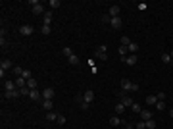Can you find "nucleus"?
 <instances>
[{"label": "nucleus", "mask_w": 173, "mask_h": 129, "mask_svg": "<svg viewBox=\"0 0 173 129\" xmlns=\"http://www.w3.org/2000/svg\"><path fill=\"white\" fill-rule=\"evenodd\" d=\"M123 112H125V106L121 102H117L115 104V114H123Z\"/></svg>", "instance_id": "nucleus-25"}, {"label": "nucleus", "mask_w": 173, "mask_h": 129, "mask_svg": "<svg viewBox=\"0 0 173 129\" xmlns=\"http://www.w3.org/2000/svg\"><path fill=\"white\" fill-rule=\"evenodd\" d=\"M146 129H156V120H154V118L146 122Z\"/></svg>", "instance_id": "nucleus-29"}, {"label": "nucleus", "mask_w": 173, "mask_h": 129, "mask_svg": "<svg viewBox=\"0 0 173 129\" xmlns=\"http://www.w3.org/2000/svg\"><path fill=\"white\" fill-rule=\"evenodd\" d=\"M62 6V2L60 0H50V10H56V8Z\"/></svg>", "instance_id": "nucleus-26"}, {"label": "nucleus", "mask_w": 173, "mask_h": 129, "mask_svg": "<svg viewBox=\"0 0 173 129\" xmlns=\"http://www.w3.org/2000/svg\"><path fill=\"white\" fill-rule=\"evenodd\" d=\"M152 112H150V110H142L141 112V118H142V122H148V120H152Z\"/></svg>", "instance_id": "nucleus-15"}, {"label": "nucleus", "mask_w": 173, "mask_h": 129, "mask_svg": "<svg viewBox=\"0 0 173 129\" xmlns=\"http://www.w3.org/2000/svg\"><path fill=\"white\" fill-rule=\"evenodd\" d=\"M40 33L42 35H50V25H42L40 27Z\"/></svg>", "instance_id": "nucleus-35"}, {"label": "nucleus", "mask_w": 173, "mask_h": 129, "mask_svg": "<svg viewBox=\"0 0 173 129\" xmlns=\"http://www.w3.org/2000/svg\"><path fill=\"white\" fill-rule=\"evenodd\" d=\"M127 50L131 52V54H137V52H139V45H137V43H131V45L127 46Z\"/></svg>", "instance_id": "nucleus-22"}, {"label": "nucleus", "mask_w": 173, "mask_h": 129, "mask_svg": "<svg viewBox=\"0 0 173 129\" xmlns=\"http://www.w3.org/2000/svg\"><path fill=\"white\" fill-rule=\"evenodd\" d=\"M42 98H48V100H52V98H54V89H52V87H46V89L42 91Z\"/></svg>", "instance_id": "nucleus-12"}, {"label": "nucleus", "mask_w": 173, "mask_h": 129, "mask_svg": "<svg viewBox=\"0 0 173 129\" xmlns=\"http://www.w3.org/2000/svg\"><path fill=\"white\" fill-rule=\"evenodd\" d=\"M144 100H146V104H148V106H152V104L156 106V102H158V98H156V95H148V97L144 98Z\"/></svg>", "instance_id": "nucleus-16"}, {"label": "nucleus", "mask_w": 173, "mask_h": 129, "mask_svg": "<svg viewBox=\"0 0 173 129\" xmlns=\"http://www.w3.org/2000/svg\"><path fill=\"white\" fill-rule=\"evenodd\" d=\"M21 77H23V79H27V81H29V79L33 77V73H31V71H29V70H23V73H21Z\"/></svg>", "instance_id": "nucleus-31"}, {"label": "nucleus", "mask_w": 173, "mask_h": 129, "mask_svg": "<svg viewBox=\"0 0 173 129\" xmlns=\"http://www.w3.org/2000/svg\"><path fill=\"white\" fill-rule=\"evenodd\" d=\"M131 43H133V41L129 39V37H121V46H129Z\"/></svg>", "instance_id": "nucleus-33"}, {"label": "nucleus", "mask_w": 173, "mask_h": 129, "mask_svg": "<svg viewBox=\"0 0 173 129\" xmlns=\"http://www.w3.org/2000/svg\"><path fill=\"white\" fill-rule=\"evenodd\" d=\"M31 6H33V14H35V16H38V14H46L44 6H42L38 0H31Z\"/></svg>", "instance_id": "nucleus-2"}, {"label": "nucleus", "mask_w": 173, "mask_h": 129, "mask_svg": "<svg viewBox=\"0 0 173 129\" xmlns=\"http://www.w3.org/2000/svg\"><path fill=\"white\" fill-rule=\"evenodd\" d=\"M67 62H69L71 66H79V62H81V60H79L75 54H73V56H69V58H67Z\"/></svg>", "instance_id": "nucleus-24"}, {"label": "nucleus", "mask_w": 173, "mask_h": 129, "mask_svg": "<svg viewBox=\"0 0 173 129\" xmlns=\"http://www.w3.org/2000/svg\"><path fill=\"white\" fill-rule=\"evenodd\" d=\"M160 58H162V64H171V56H169V52H164Z\"/></svg>", "instance_id": "nucleus-19"}, {"label": "nucleus", "mask_w": 173, "mask_h": 129, "mask_svg": "<svg viewBox=\"0 0 173 129\" xmlns=\"http://www.w3.org/2000/svg\"><path fill=\"white\" fill-rule=\"evenodd\" d=\"M117 52H119V56H121V58H123V56H127V46H119V48H117Z\"/></svg>", "instance_id": "nucleus-30"}, {"label": "nucleus", "mask_w": 173, "mask_h": 129, "mask_svg": "<svg viewBox=\"0 0 173 129\" xmlns=\"http://www.w3.org/2000/svg\"><path fill=\"white\" fill-rule=\"evenodd\" d=\"M0 70H13V68H12V60L4 58L2 62H0Z\"/></svg>", "instance_id": "nucleus-13"}, {"label": "nucleus", "mask_w": 173, "mask_h": 129, "mask_svg": "<svg viewBox=\"0 0 173 129\" xmlns=\"http://www.w3.org/2000/svg\"><path fill=\"white\" fill-rule=\"evenodd\" d=\"M131 110H133L135 114H141V112H142V108H141V104H137V102H133V106H131Z\"/></svg>", "instance_id": "nucleus-28"}, {"label": "nucleus", "mask_w": 173, "mask_h": 129, "mask_svg": "<svg viewBox=\"0 0 173 129\" xmlns=\"http://www.w3.org/2000/svg\"><path fill=\"white\" fill-rule=\"evenodd\" d=\"M121 91H123V93H129V91L137 93V91H139V85L133 83V81H129V79H123V81H121Z\"/></svg>", "instance_id": "nucleus-1"}, {"label": "nucleus", "mask_w": 173, "mask_h": 129, "mask_svg": "<svg viewBox=\"0 0 173 129\" xmlns=\"http://www.w3.org/2000/svg\"><path fill=\"white\" fill-rule=\"evenodd\" d=\"M169 56H171V60H173V50H171V52H169Z\"/></svg>", "instance_id": "nucleus-42"}, {"label": "nucleus", "mask_w": 173, "mask_h": 129, "mask_svg": "<svg viewBox=\"0 0 173 129\" xmlns=\"http://www.w3.org/2000/svg\"><path fill=\"white\" fill-rule=\"evenodd\" d=\"M58 123H60V125H65V116H62V114H60V116H58V120H56Z\"/></svg>", "instance_id": "nucleus-38"}, {"label": "nucleus", "mask_w": 173, "mask_h": 129, "mask_svg": "<svg viewBox=\"0 0 173 129\" xmlns=\"http://www.w3.org/2000/svg\"><path fill=\"white\" fill-rule=\"evenodd\" d=\"M33 33H35V27L33 25H21L19 27V35H23V37H31Z\"/></svg>", "instance_id": "nucleus-4"}, {"label": "nucleus", "mask_w": 173, "mask_h": 129, "mask_svg": "<svg viewBox=\"0 0 173 129\" xmlns=\"http://www.w3.org/2000/svg\"><path fill=\"white\" fill-rule=\"evenodd\" d=\"M29 98H31V100H35V102H37V100H42V93H40V91H37V89H33L31 95H29Z\"/></svg>", "instance_id": "nucleus-10"}, {"label": "nucleus", "mask_w": 173, "mask_h": 129, "mask_svg": "<svg viewBox=\"0 0 173 129\" xmlns=\"http://www.w3.org/2000/svg\"><path fill=\"white\" fill-rule=\"evenodd\" d=\"M64 56H65V58H69V56H73V50H71L69 46H65V48H64Z\"/></svg>", "instance_id": "nucleus-34"}, {"label": "nucleus", "mask_w": 173, "mask_h": 129, "mask_svg": "<svg viewBox=\"0 0 173 129\" xmlns=\"http://www.w3.org/2000/svg\"><path fill=\"white\" fill-rule=\"evenodd\" d=\"M4 87H6V91H15L18 89L15 81H4Z\"/></svg>", "instance_id": "nucleus-17"}, {"label": "nucleus", "mask_w": 173, "mask_h": 129, "mask_svg": "<svg viewBox=\"0 0 173 129\" xmlns=\"http://www.w3.org/2000/svg\"><path fill=\"white\" fill-rule=\"evenodd\" d=\"M135 129H146V122H142V120H141V122L137 123V127H135Z\"/></svg>", "instance_id": "nucleus-39"}, {"label": "nucleus", "mask_w": 173, "mask_h": 129, "mask_svg": "<svg viewBox=\"0 0 173 129\" xmlns=\"http://www.w3.org/2000/svg\"><path fill=\"white\" fill-rule=\"evenodd\" d=\"M119 102H121L125 108H131V106H133V98H129L127 95L121 91V93H119Z\"/></svg>", "instance_id": "nucleus-3"}, {"label": "nucleus", "mask_w": 173, "mask_h": 129, "mask_svg": "<svg viewBox=\"0 0 173 129\" xmlns=\"http://www.w3.org/2000/svg\"><path fill=\"white\" fill-rule=\"evenodd\" d=\"M58 116H60V114H56V112H48V114H46V120H48V122H56L58 120Z\"/></svg>", "instance_id": "nucleus-20"}, {"label": "nucleus", "mask_w": 173, "mask_h": 129, "mask_svg": "<svg viewBox=\"0 0 173 129\" xmlns=\"http://www.w3.org/2000/svg\"><path fill=\"white\" fill-rule=\"evenodd\" d=\"M50 21H52V12H46L44 20H42V25H50Z\"/></svg>", "instance_id": "nucleus-23"}, {"label": "nucleus", "mask_w": 173, "mask_h": 129, "mask_svg": "<svg viewBox=\"0 0 173 129\" xmlns=\"http://www.w3.org/2000/svg\"><path fill=\"white\" fill-rule=\"evenodd\" d=\"M110 125H114V127H117V125H121V120L117 116H112L110 118Z\"/></svg>", "instance_id": "nucleus-21"}, {"label": "nucleus", "mask_w": 173, "mask_h": 129, "mask_svg": "<svg viewBox=\"0 0 173 129\" xmlns=\"http://www.w3.org/2000/svg\"><path fill=\"white\" fill-rule=\"evenodd\" d=\"M18 97H21L19 89H15V91H6V93H4V98H18Z\"/></svg>", "instance_id": "nucleus-11"}, {"label": "nucleus", "mask_w": 173, "mask_h": 129, "mask_svg": "<svg viewBox=\"0 0 173 129\" xmlns=\"http://www.w3.org/2000/svg\"><path fill=\"white\" fill-rule=\"evenodd\" d=\"M110 20H112L110 16H104V18H102V21H104V23H110Z\"/></svg>", "instance_id": "nucleus-41"}, {"label": "nucleus", "mask_w": 173, "mask_h": 129, "mask_svg": "<svg viewBox=\"0 0 173 129\" xmlns=\"http://www.w3.org/2000/svg\"><path fill=\"white\" fill-rule=\"evenodd\" d=\"M137 8H139V10H146V8H148V4H144V2H141V4H139V6H137Z\"/></svg>", "instance_id": "nucleus-40"}, {"label": "nucleus", "mask_w": 173, "mask_h": 129, "mask_svg": "<svg viewBox=\"0 0 173 129\" xmlns=\"http://www.w3.org/2000/svg\"><path fill=\"white\" fill-rule=\"evenodd\" d=\"M119 14H121V6H117V4L110 6V12H108L110 18H119Z\"/></svg>", "instance_id": "nucleus-7"}, {"label": "nucleus", "mask_w": 173, "mask_h": 129, "mask_svg": "<svg viewBox=\"0 0 173 129\" xmlns=\"http://www.w3.org/2000/svg\"><path fill=\"white\" fill-rule=\"evenodd\" d=\"M156 98H158V100H162V102H164V100H166V93H164V91H160V93H158V95H156Z\"/></svg>", "instance_id": "nucleus-37"}, {"label": "nucleus", "mask_w": 173, "mask_h": 129, "mask_svg": "<svg viewBox=\"0 0 173 129\" xmlns=\"http://www.w3.org/2000/svg\"><path fill=\"white\" fill-rule=\"evenodd\" d=\"M40 102H42V108H44V110H48V112H50V110L54 108V102H52V100H48V98H42Z\"/></svg>", "instance_id": "nucleus-14"}, {"label": "nucleus", "mask_w": 173, "mask_h": 129, "mask_svg": "<svg viewBox=\"0 0 173 129\" xmlns=\"http://www.w3.org/2000/svg\"><path fill=\"white\" fill-rule=\"evenodd\" d=\"M169 116H171V118H173V108H171V114H169Z\"/></svg>", "instance_id": "nucleus-43"}, {"label": "nucleus", "mask_w": 173, "mask_h": 129, "mask_svg": "<svg viewBox=\"0 0 173 129\" xmlns=\"http://www.w3.org/2000/svg\"><path fill=\"white\" fill-rule=\"evenodd\" d=\"M13 73H15V75H18V77H21V73H23V68H19V66H18V68H13Z\"/></svg>", "instance_id": "nucleus-36"}, {"label": "nucleus", "mask_w": 173, "mask_h": 129, "mask_svg": "<svg viewBox=\"0 0 173 129\" xmlns=\"http://www.w3.org/2000/svg\"><path fill=\"white\" fill-rule=\"evenodd\" d=\"M27 87H29V89H37V81H35V77H31L29 79V81H27Z\"/></svg>", "instance_id": "nucleus-27"}, {"label": "nucleus", "mask_w": 173, "mask_h": 129, "mask_svg": "<svg viewBox=\"0 0 173 129\" xmlns=\"http://www.w3.org/2000/svg\"><path fill=\"white\" fill-rule=\"evenodd\" d=\"M15 85H18V89H23V87H27V79L18 77V79H15Z\"/></svg>", "instance_id": "nucleus-18"}, {"label": "nucleus", "mask_w": 173, "mask_h": 129, "mask_svg": "<svg viewBox=\"0 0 173 129\" xmlns=\"http://www.w3.org/2000/svg\"><path fill=\"white\" fill-rule=\"evenodd\" d=\"M156 108H158V112H164V110H166V102L158 100V102H156Z\"/></svg>", "instance_id": "nucleus-32"}, {"label": "nucleus", "mask_w": 173, "mask_h": 129, "mask_svg": "<svg viewBox=\"0 0 173 129\" xmlns=\"http://www.w3.org/2000/svg\"><path fill=\"white\" fill-rule=\"evenodd\" d=\"M137 60H139V58H137V54H129V56H123L121 62H123V64H127V66H135V64H137Z\"/></svg>", "instance_id": "nucleus-6"}, {"label": "nucleus", "mask_w": 173, "mask_h": 129, "mask_svg": "<svg viewBox=\"0 0 173 129\" xmlns=\"http://www.w3.org/2000/svg\"><path fill=\"white\" fill-rule=\"evenodd\" d=\"M110 25L114 27V29H121L123 20H121V18H112V20H110Z\"/></svg>", "instance_id": "nucleus-9"}, {"label": "nucleus", "mask_w": 173, "mask_h": 129, "mask_svg": "<svg viewBox=\"0 0 173 129\" xmlns=\"http://www.w3.org/2000/svg\"><path fill=\"white\" fill-rule=\"evenodd\" d=\"M83 100H85V102H92V100H94V91H85V93H83Z\"/></svg>", "instance_id": "nucleus-8"}, {"label": "nucleus", "mask_w": 173, "mask_h": 129, "mask_svg": "<svg viewBox=\"0 0 173 129\" xmlns=\"http://www.w3.org/2000/svg\"><path fill=\"white\" fill-rule=\"evenodd\" d=\"M106 52H108L106 45H100L98 48H96V58H98V60H106V58H108V54H106Z\"/></svg>", "instance_id": "nucleus-5"}]
</instances>
